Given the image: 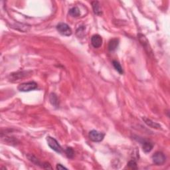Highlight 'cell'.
Here are the masks:
<instances>
[{
    "label": "cell",
    "instance_id": "6da1fadb",
    "mask_svg": "<svg viewBox=\"0 0 170 170\" xmlns=\"http://www.w3.org/2000/svg\"><path fill=\"white\" fill-rule=\"evenodd\" d=\"M37 88V84L34 81H31V82L21 83L18 86L17 89L20 92H29L36 89Z\"/></svg>",
    "mask_w": 170,
    "mask_h": 170
},
{
    "label": "cell",
    "instance_id": "7a4b0ae2",
    "mask_svg": "<svg viewBox=\"0 0 170 170\" xmlns=\"http://www.w3.org/2000/svg\"><path fill=\"white\" fill-rule=\"evenodd\" d=\"M47 142L48 143V146H49L52 150L59 153V154L62 153V151H63L62 148L55 139L51 137V136H48L47 138Z\"/></svg>",
    "mask_w": 170,
    "mask_h": 170
},
{
    "label": "cell",
    "instance_id": "3957f363",
    "mask_svg": "<svg viewBox=\"0 0 170 170\" xmlns=\"http://www.w3.org/2000/svg\"><path fill=\"white\" fill-rule=\"evenodd\" d=\"M57 29L59 33L64 36H71L72 35V30L66 23H60L57 25Z\"/></svg>",
    "mask_w": 170,
    "mask_h": 170
},
{
    "label": "cell",
    "instance_id": "277c9868",
    "mask_svg": "<svg viewBox=\"0 0 170 170\" xmlns=\"http://www.w3.org/2000/svg\"><path fill=\"white\" fill-rule=\"evenodd\" d=\"M152 160L155 165L161 166L166 162V157L162 152H157L152 155Z\"/></svg>",
    "mask_w": 170,
    "mask_h": 170
},
{
    "label": "cell",
    "instance_id": "5b68a950",
    "mask_svg": "<svg viewBox=\"0 0 170 170\" xmlns=\"http://www.w3.org/2000/svg\"><path fill=\"white\" fill-rule=\"evenodd\" d=\"M104 134L98 132L97 130H91L89 132V138L91 141L94 142H100L104 138Z\"/></svg>",
    "mask_w": 170,
    "mask_h": 170
},
{
    "label": "cell",
    "instance_id": "8992f818",
    "mask_svg": "<svg viewBox=\"0 0 170 170\" xmlns=\"http://www.w3.org/2000/svg\"><path fill=\"white\" fill-rule=\"evenodd\" d=\"M91 43L94 48H99L102 44V38L99 35H94L91 38Z\"/></svg>",
    "mask_w": 170,
    "mask_h": 170
},
{
    "label": "cell",
    "instance_id": "52a82bcc",
    "mask_svg": "<svg viewBox=\"0 0 170 170\" xmlns=\"http://www.w3.org/2000/svg\"><path fill=\"white\" fill-rule=\"evenodd\" d=\"M138 37L139 40H140V43L142 45V46L144 47V49L146 50H148V52L150 53L151 49L149 46V42H148V41L147 40L145 36L142 34H139L138 35Z\"/></svg>",
    "mask_w": 170,
    "mask_h": 170
},
{
    "label": "cell",
    "instance_id": "ba28073f",
    "mask_svg": "<svg viewBox=\"0 0 170 170\" xmlns=\"http://www.w3.org/2000/svg\"><path fill=\"white\" fill-rule=\"evenodd\" d=\"M143 120L144 121V122L148 126L151 127V128L155 129L161 128V126H160L159 124L155 122L152 121V120H150L149 118H146V117H143Z\"/></svg>",
    "mask_w": 170,
    "mask_h": 170
},
{
    "label": "cell",
    "instance_id": "9c48e42d",
    "mask_svg": "<svg viewBox=\"0 0 170 170\" xmlns=\"http://www.w3.org/2000/svg\"><path fill=\"white\" fill-rule=\"evenodd\" d=\"M92 6L93 9V11L94 13L97 15H101L102 14V12L101 10V8H100V6L99 1H92Z\"/></svg>",
    "mask_w": 170,
    "mask_h": 170
},
{
    "label": "cell",
    "instance_id": "30bf717a",
    "mask_svg": "<svg viewBox=\"0 0 170 170\" xmlns=\"http://www.w3.org/2000/svg\"><path fill=\"white\" fill-rule=\"evenodd\" d=\"M119 39H112L109 41L108 43V49L110 51H114L118 47Z\"/></svg>",
    "mask_w": 170,
    "mask_h": 170
},
{
    "label": "cell",
    "instance_id": "8fae6325",
    "mask_svg": "<svg viewBox=\"0 0 170 170\" xmlns=\"http://www.w3.org/2000/svg\"><path fill=\"white\" fill-rule=\"evenodd\" d=\"M29 72L27 71H22V72H18V73H12L10 75L11 76L12 79L13 80H18L20 79V78H22L25 76H27Z\"/></svg>",
    "mask_w": 170,
    "mask_h": 170
},
{
    "label": "cell",
    "instance_id": "7c38bea8",
    "mask_svg": "<svg viewBox=\"0 0 170 170\" xmlns=\"http://www.w3.org/2000/svg\"><path fill=\"white\" fill-rule=\"evenodd\" d=\"M142 144V148H143V152L146 153L150 152L153 149V147H154V146H153L152 143L148 142V141H143Z\"/></svg>",
    "mask_w": 170,
    "mask_h": 170
},
{
    "label": "cell",
    "instance_id": "4fadbf2b",
    "mask_svg": "<svg viewBox=\"0 0 170 170\" xmlns=\"http://www.w3.org/2000/svg\"><path fill=\"white\" fill-rule=\"evenodd\" d=\"M49 100L52 106L57 108L59 106V100L57 95L55 93H51L49 97Z\"/></svg>",
    "mask_w": 170,
    "mask_h": 170
},
{
    "label": "cell",
    "instance_id": "5bb4252c",
    "mask_svg": "<svg viewBox=\"0 0 170 170\" xmlns=\"http://www.w3.org/2000/svg\"><path fill=\"white\" fill-rule=\"evenodd\" d=\"M69 14L72 17H77L79 16L80 15V9H78L76 7H74V8H71L70 10H69Z\"/></svg>",
    "mask_w": 170,
    "mask_h": 170
},
{
    "label": "cell",
    "instance_id": "9a60e30c",
    "mask_svg": "<svg viewBox=\"0 0 170 170\" xmlns=\"http://www.w3.org/2000/svg\"><path fill=\"white\" fill-rule=\"evenodd\" d=\"M112 64H113L114 69H116V70L118 71L120 74L122 75L124 71H123L122 68V66L120 65V64L117 61H112Z\"/></svg>",
    "mask_w": 170,
    "mask_h": 170
},
{
    "label": "cell",
    "instance_id": "2e32d148",
    "mask_svg": "<svg viewBox=\"0 0 170 170\" xmlns=\"http://www.w3.org/2000/svg\"><path fill=\"white\" fill-rule=\"evenodd\" d=\"M65 153L66 156H67L69 158H73L74 155H75V152H74V150L72 148H67L65 150Z\"/></svg>",
    "mask_w": 170,
    "mask_h": 170
},
{
    "label": "cell",
    "instance_id": "e0dca14e",
    "mask_svg": "<svg viewBox=\"0 0 170 170\" xmlns=\"http://www.w3.org/2000/svg\"><path fill=\"white\" fill-rule=\"evenodd\" d=\"M27 158L29 159V160L32 163H33V164H36L37 166V165H39V166L40 165V162L39 161V160H38L36 157H35L34 155L30 154V155H27Z\"/></svg>",
    "mask_w": 170,
    "mask_h": 170
},
{
    "label": "cell",
    "instance_id": "ac0fdd59",
    "mask_svg": "<svg viewBox=\"0 0 170 170\" xmlns=\"http://www.w3.org/2000/svg\"><path fill=\"white\" fill-rule=\"evenodd\" d=\"M128 166L130 167L132 169H137L138 167H137V164H136V162L134 161V160H130V162H128Z\"/></svg>",
    "mask_w": 170,
    "mask_h": 170
},
{
    "label": "cell",
    "instance_id": "d6986e66",
    "mask_svg": "<svg viewBox=\"0 0 170 170\" xmlns=\"http://www.w3.org/2000/svg\"><path fill=\"white\" fill-rule=\"evenodd\" d=\"M43 166L45 169H52L51 166L50 165L49 163H48V162H45L43 165Z\"/></svg>",
    "mask_w": 170,
    "mask_h": 170
},
{
    "label": "cell",
    "instance_id": "ffe728a7",
    "mask_svg": "<svg viewBox=\"0 0 170 170\" xmlns=\"http://www.w3.org/2000/svg\"><path fill=\"white\" fill-rule=\"evenodd\" d=\"M67 169V168H66V167L63 166L62 164H57V169L60 170V169Z\"/></svg>",
    "mask_w": 170,
    "mask_h": 170
}]
</instances>
